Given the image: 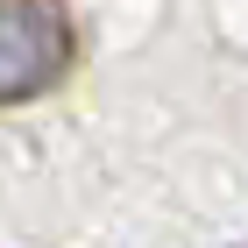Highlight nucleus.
<instances>
[{"label":"nucleus","mask_w":248,"mask_h":248,"mask_svg":"<svg viewBox=\"0 0 248 248\" xmlns=\"http://www.w3.org/2000/svg\"><path fill=\"white\" fill-rule=\"evenodd\" d=\"M78 57V29L64 0H0V99L21 107V99L50 93Z\"/></svg>","instance_id":"1"}]
</instances>
